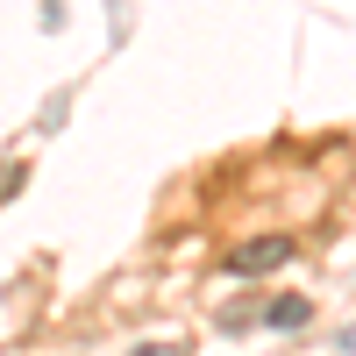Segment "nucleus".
Wrapping results in <instances>:
<instances>
[{
    "mask_svg": "<svg viewBox=\"0 0 356 356\" xmlns=\"http://www.w3.org/2000/svg\"><path fill=\"white\" fill-rule=\"evenodd\" d=\"M278 264H292V235H257V243L228 250V271L235 278H264V271H278Z\"/></svg>",
    "mask_w": 356,
    "mask_h": 356,
    "instance_id": "f257e3e1",
    "label": "nucleus"
},
{
    "mask_svg": "<svg viewBox=\"0 0 356 356\" xmlns=\"http://www.w3.org/2000/svg\"><path fill=\"white\" fill-rule=\"evenodd\" d=\"M314 321V307L300 300V292H278L271 307H264V328H278V335H292V328H307Z\"/></svg>",
    "mask_w": 356,
    "mask_h": 356,
    "instance_id": "f03ea898",
    "label": "nucleus"
},
{
    "mask_svg": "<svg viewBox=\"0 0 356 356\" xmlns=\"http://www.w3.org/2000/svg\"><path fill=\"white\" fill-rule=\"evenodd\" d=\"M335 349H342V356H356V321H349V328L335 335Z\"/></svg>",
    "mask_w": 356,
    "mask_h": 356,
    "instance_id": "7ed1b4c3",
    "label": "nucleus"
}]
</instances>
